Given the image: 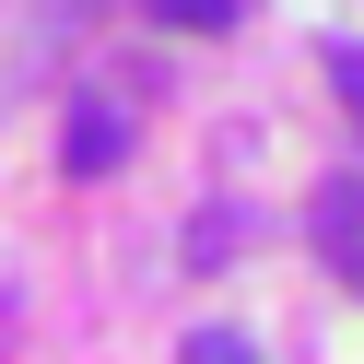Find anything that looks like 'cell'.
I'll return each instance as SVG.
<instances>
[{
  "label": "cell",
  "instance_id": "6da1fadb",
  "mask_svg": "<svg viewBox=\"0 0 364 364\" xmlns=\"http://www.w3.org/2000/svg\"><path fill=\"white\" fill-rule=\"evenodd\" d=\"M306 235H317V259H329L341 282L364 294V176H329V188H317V212H306Z\"/></svg>",
  "mask_w": 364,
  "mask_h": 364
},
{
  "label": "cell",
  "instance_id": "7a4b0ae2",
  "mask_svg": "<svg viewBox=\"0 0 364 364\" xmlns=\"http://www.w3.org/2000/svg\"><path fill=\"white\" fill-rule=\"evenodd\" d=\"M118 153H129V118H118V106H95V95H82V106H71V176H106Z\"/></svg>",
  "mask_w": 364,
  "mask_h": 364
},
{
  "label": "cell",
  "instance_id": "3957f363",
  "mask_svg": "<svg viewBox=\"0 0 364 364\" xmlns=\"http://www.w3.org/2000/svg\"><path fill=\"white\" fill-rule=\"evenodd\" d=\"M141 12H165V24H188V36H223L247 0H141Z\"/></svg>",
  "mask_w": 364,
  "mask_h": 364
},
{
  "label": "cell",
  "instance_id": "277c9868",
  "mask_svg": "<svg viewBox=\"0 0 364 364\" xmlns=\"http://www.w3.org/2000/svg\"><path fill=\"white\" fill-rule=\"evenodd\" d=\"M176 364H259V353H247L235 329H188V353H176Z\"/></svg>",
  "mask_w": 364,
  "mask_h": 364
},
{
  "label": "cell",
  "instance_id": "5b68a950",
  "mask_svg": "<svg viewBox=\"0 0 364 364\" xmlns=\"http://www.w3.org/2000/svg\"><path fill=\"white\" fill-rule=\"evenodd\" d=\"M329 95L353 106V129H364V48H329Z\"/></svg>",
  "mask_w": 364,
  "mask_h": 364
}]
</instances>
